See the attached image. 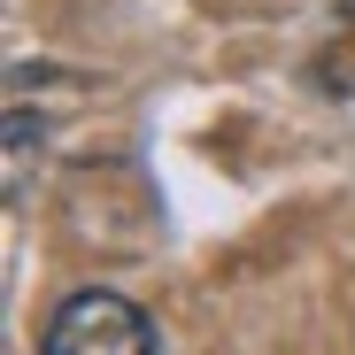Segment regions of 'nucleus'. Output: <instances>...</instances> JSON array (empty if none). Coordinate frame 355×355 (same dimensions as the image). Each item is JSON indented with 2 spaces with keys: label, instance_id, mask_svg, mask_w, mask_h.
<instances>
[{
  "label": "nucleus",
  "instance_id": "obj_1",
  "mask_svg": "<svg viewBox=\"0 0 355 355\" xmlns=\"http://www.w3.org/2000/svg\"><path fill=\"white\" fill-rule=\"evenodd\" d=\"M39 355H162V340H155V317L139 302H124L108 286H85L46 317Z\"/></svg>",
  "mask_w": 355,
  "mask_h": 355
}]
</instances>
